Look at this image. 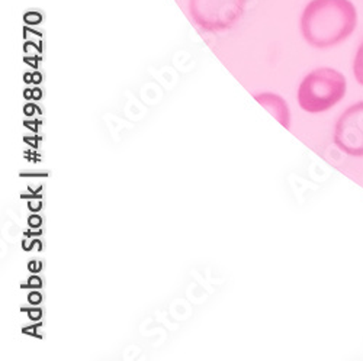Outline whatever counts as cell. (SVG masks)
<instances>
[{
    "mask_svg": "<svg viewBox=\"0 0 363 361\" xmlns=\"http://www.w3.org/2000/svg\"><path fill=\"white\" fill-rule=\"evenodd\" d=\"M356 23L350 0H311L301 16V33L310 45L330 48L349 38Z\"/></svg>",
    "mask_w": 363,
    "mask_h": 361,
    "instance_id": "6da1fadb",
    "label": "cell"
},
{
    "mask_svg": "<svg viewBox=\"0 0 363 361\" xmlns=\"http://www.w3.org/2000/svg\"><path fill=\"white\" fill-rule=\"evenodd\" d=\"M346 79L333 69H317L302 80L298 92L301 108L318 113L339 103L346 95Z\"/></svg>",
    "mask_w": 363,
    "mask_h": 361,
    "instance_id": "7a4b0ae2",
    "label": "cell"
},
{
    "mask_svg": "<svg viewBox=\"0 0 363 361\" xmlns=\"http://www.w3.org/2000/svg\"><path fill=\"white\" fill-rule=\"evenodd\" d=\"M246 0H189L194 21L206 31H223L243 16Z\"/></svg>",
    "mask_w": 363,
    "mask_h": 361,
    "instance_id": "3957f363",
    "label": "cell"
},
{
    "mask_svg": "<svg viewBox=\"0 0 363 361\" xmlns=\"http://www.w3.org/2000/svg\"><path fill=\"white\" fill-rule=\"evenodd\" d=\"M336 145L349 156L363 157V102L350 106L337 120Z\"/></svg>",
    "mask_w": 363,
    "mask_h": 361,
    "instance_id": "277c9868",
    "label": "cell"
},
{
    "mask_svg": "<svg viewBox=\"0 0 363 361\" xmlns=\"http://www.w3.org/2000/svg\"><path fill=\"white\" fill-rule=\"evenodd\" d=\"M353 73L357 80L363 86V42L360 44L356 57H354V63H353Z\"/></svg>",
    "mask_w": 363,
    "mask_h": 361,
    "instance_id": "5b68a950",
    "label": "cell"
},
{
    "mask_svg": "<svg viewBox=\"0 0 363 361\" xmlns=\"http://www.w3.org/2000/svg\"><path fill=\"white\" fill-rule=\"evenodd\" d=\"M41 300H43V296L38 292H33V293H29V296H28V302L33 304V305L41 304Z\"/></svg>",
    "mask_w": 363,
    "mask_h": 361,
    "instance_id": "8992f818",
    "label": "cell"
},
{
    "mask_svg": "<svg viewBox=\"0 0 363 361\" xmlns=\"http://www.w3.org/2000/svg\"><path fill=\"white\" fill-rule=\"evenodd\" d=\"M41 224H43V219L38 215H33V217H29V219H28V225L31 228H40Z\"/></svg>",
    "mask_w": 363,
    "mask_h": 361,
    "instance_id": "52a82bcc",
    "label": "cell"
},
{
    "mask_svg": "<svg viewBox=\"0 0 363 361\" xmlns=\"http://www.w3.org/2000/svg\"><path fill=\"white\" fill-rule=\"evenodd\" d=\"M28 286L31 287V289H40L43 286V282H41V279L38 276H33V277H29Z\"/></svg>",
    "mask_w": 363,
    "mask_h": 361,
    "instance_id": "ba28073f",
    "label": "cell"
},
{
    "mask_svg": "<svg viewBox=\"0 0 363 361\" xmlns=\"http://www.w3.org/2000/svg\"><path fill=\"white\" fill-rule=\"evenodd\" d=\"M28 206H29V209L33 210V212H37V210H40V209H41L43 203H41V200H40V199H31V200H29Z\"/></svg>",
    "mask_w": 363,
    "mask_h": 361,
    "instance_id": "9c48e42d",
    "label": "cell"
},
{
    "mask_svg": "<svg viewBox=\"0 0 363 361\" xmlns=\"http://www.w3.org/2000/svg\"><path fill=\"white\" fill-rule=\"evenodd\" d=\"M28 315H29V318H31L33 321H38V319H41V316H43V312H41V309H29L28 311Z\"/></svg>",
    "mask_w": 363,
    "mask_h": 361,
    "instance_id": "30bf717a",
    "label": "cell"
},
{
    "mask_svg": "<svg viewBox=\"0 0 363 361\" xmlns=\"http://www.w3.org/2000/svg\"><path fill=\"white\" fill-rule=\"evenodd\" d=\"M28 268H29V272L37 273V272H40V270H41V264L37 263V261H31V263L28 264Z\"/></svg>",
    "mask_w": 363,
    "mask_h": 361,
    "instance_id": "8fae6325",
    "label": "cell"
},
{
    "mask_svg": "<svg viewBox=\"0 0 363 361\" xmlns=\"http://www.w3.org/2000/svg\"><path fill=\"white\" fill-rule=\"evenodd\" d=\"M23 112H25V115H28V116H33L34 112H35V106H34V105H26V106L23 108Z\"/></svg>",
    "mask_w": 363,
    "mask_h": 361,
    "instance_id": "7c38bea8",
    "label": "cell"
},
{
    "mask_svg": "<svg viewBox=\"0 0 363 361\" xmlns=\"http://www.w3.org/2000/svg\"><path fill=\"white\" fill-rule=\"evenodd\" d=\"M34 244H35V241H23L22 247H23L25 251H29V250H33V246H34Z\"/></svg>",
    "mask_w": 363,
    "mask_h": 361,
    "instance_id": "4fadbf2b",
    "label": "cell"
},
{
    "mask_svg": "<svg viewBox=\"0 0 363 361\" xmlns=\"http://www.w3.org/2000/svg\"><path fill=\"white\" fill-rule=\"evenodd\" d=\"M33 98L35 99V101H38V99H41V90H38V88H35V90H33Z\"/></svg>",
    "mask_w": 363,
    "mask_h": 361,
    "instance_id": "5bb4252c",
    "label": "cell"
},
{
    "mask_svg": "<svg viewBox=\"0 0 363 361\" xmlns=\"http://www.w3.org/2000/svg\"><path fill=\"white\" fill-rule=\"evenodd\" d=\"M25 98H26V99H31V98H33V90H26V92H25Z\"/></svg>",
    "mask_w": 363,
    "mask_h": 361,
    "instance_id": "9a60e30c",
    "label": "cell"
},
{
    "mask_svg": "<svg viewBox=\"0 0 363 361\" xmlns=\"http://www.w3.org/2000/svg\"><path fill=\"white\" fill-rule=\"evenodd\" d=\"M34 81H35V83H40V81H41V77H40L38 74H37V76H34Z\"/></svg>",
    "mask_w": 363,
    "mask_h": 361,
    "instance_id": "2e32d148",
    "label": "cell"
}]
</instances>
